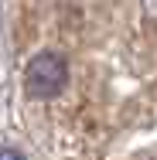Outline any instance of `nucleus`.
Returning a JSON list of instances; mask_svg holds the SVG:
<instances>
[{
  "label": "nucleus",
  "instance_id": "obj_2",
  "mask_svg": "<svg viewBox=\"0 0 157 160\" xmlns=\"http://www.w3.org/2000/svg\"><path fill=\"white\" fill-rule=\"evenodd\" d=\"M0 160H24L17 150H0Z\"/></svg>",
  "mask_w": 157,
  "mask_h": 160
},
{
  "label": "nucleus",
  "instance_id": "obj_1",
  "mask_svg": "<svg viewBox=\"0 0 157 160\" xmlns=\"http://www.w3.org/2000/svg\"><path fill=\"white\" fill-rule=\"evenodd\" d=\"M65 82H68V65H65L62 55H55V51H41V55H34L28 68H24V85H28V92L34 99H51L58 96L65 89Z\"/></svg>",
  "mask_w": 157,
  "mask_h": 160
}]
</instances>
